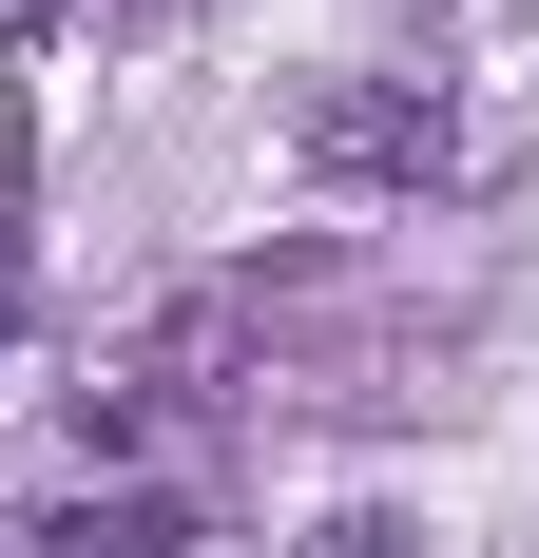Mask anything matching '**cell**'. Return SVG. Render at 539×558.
Instances as JSON below:
<instances>
[{
  "label": "cell",
  "instance_id": "1",
  "mask_svg": "<svg viewBox=\"0 0 539 558\" xmlns=\"http://www.w3.org/2000/svg\"><path fill=\"white\" fill-rule=\"evenodd\" d=\"M231 366H251V289H173L155 328H135L97 386H77V444H97V462H135V444H193V424L231 404Z\"/></svg>",
  "mask_w": 539,
  "mask_h": 558
},
{
  "label": "cell",
  "instance_id": "2",
  "mask_svg": "<svg viewBox=\"0 0 539 558\" xmlns=\"http://www.w3.org/2000/svg\"><path fill=\"white\" fill-rule=\"evenodd\" d=\"M289 155H309L327 193H443V173H463V116H443L424 77H309Z\"/></svg>",
  "mask_w": 539,
  "mask_h": 558
},
{
  "label": "cell",
  "instance_id": "3",
  "mask_svg": "<svg viewBox=\"0 0 539 558\" xmlns=\"http://www.w3.org/2000/svg\"><path fill=\"white\" fill-rule=\"evenodd\" d=\"M309 558H405V520H327V539Z\"/></svg>",
  "mask_w": 539,
  "mask_h": 558
},
{
  "label": "cell",
  "instance_id": "4",
  "mask_svg": "<svg viewBox=\"0 0 539 558\" xmlns=\"http://www.w3.org/2000/svg\"><path fill=\"white\" fill-rule=\"evenodd\" d=\"M0 39H39V0H0Z\"/></svg>",
  "mask_w": 539,
  "mask_h": 558
},
{
  "label": "cell",
  "instance_id": "5",
  "mask_svg": "<svg viewBox=\"0 0 539 558\" xmlns=\"http://www.w3.org/2000/svg\"><path fill=\"white\" fill-rule=\"evenodd\" d=\"M0 328H20V251H0Z\"/></svg>",
  "mask_w": 539,
  "mask_h": 558
}]
</instances>
